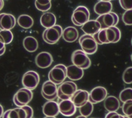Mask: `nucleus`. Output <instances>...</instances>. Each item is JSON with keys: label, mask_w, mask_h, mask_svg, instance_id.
<instances>
[{"label": "nucleus", "mask_w": 132, "mask_h": 118, "mask_svg": "<svg viewBox=\"0 0 132 118\" xmlns=\"http://www.w3.org/2000/svg\"><path fill=\"white\" fill-rule=\"evenodd\" d=\"M92 36L97 45H103L118 42L121 38V34L119 28L115 26L101 29Z\"/></svg>", "instance_id": "obj_1"}, {"label": "nucleus", "mask_w": 132, "mask_h": 118, "mask_svg": "<svg viewBox=\"0 0 132 118\" xmlns=\"http://www.w3.org/2000/svg\"><path fill=\"white\" fill-rule=\"evenodd\" d=\"M34 114L32 108L29 106L9 109L6 111L2 118H32Z\"/></svg>", "instance_id": "obj_2"}, {"label": "nucleus", "mask_w": 132, "mask_h": 118, "mask_svg": "<svg viewBox=\"0 0 132 118\" xmlns=\"http://www.w3.org/2000/svg\"><path fill=\"white\" fill-rule=\"evenodd\" d=\"M62 27L57 24L53 26L46 28L42 34V38L44 41L51 45L57 43L62 36Z\"/></svg>", "instance_id": "obj_3"}, {"label": "nucleus", "mask_w": 132, "mask_h": 118, "mask_svg": "<svg viewBox=\"0 0 132 118\" xmlns=\"http://www.w3.org/2000/svg\"><path fill=\"white\" fill-rule=\"evenodd\" d=\"M49 80L56 85L62 83L67 78V67L61 64L54 66L48 73Z\"/></svg>", "instance_id": "obj_4"}, {"label": "nucleus", "mask_w": 132, "mask_h": 118, "mask_svg": "<svg viewBox=\"0 0 132 118\" xmlns=\"http://www.w3.org/2000/svg\"><path fill=\"white\" fill-rule=\"evenodd\" d=\"M90 18V12L88 9L84 6L77 7L72 13L71 20L76 26H81L84 24Z\"/></svg>", "instance_id": "obj_5"}, {"label": "nucleus", "mask_w": 132, "mask_h": 118, "mask_svg": "<svg viewBox=\"0 0 132 118\" xmlns=\"http://www.w3.org/2000/svg\"><path fill=\"white\" fill-rule=\"evenodd\" d=\"M77 90V85L73 81L62 82L57 89V96L61 100L70 99Z\"/></svg>", "instance_id": "obj_6"}, {"label": "nucleus", "mask_w": 132, "mask_h": 118, "mask_svg": "<svg viewBox=\"0 0 132 118\" xmlns=\"http://www.w3.org/2000/svg\"><path fill=\"white\" fill-rule=\"evenodd\" d=\"M79 43L82 50L87 54H93L97 50V44L92 35L84 34L79 38Z\"/></svg>", "instance_id": "obj_7"}, {"label": "nucleus", "mask_w": 132, "mask_h": 118, "mask_svg": "<svg viewBox=\"0 0 132 118\" xmlns=\"http://www.w3.org/2000/svg\"><path fill=\"white\" fill-rule=\"evenodd\" d=\"M71 61L73 65L82 69H88L91 64L90 59L82 50L74 51L71 56Z\"/></svg>", "instance_id": "obj_8"}, {"label": "nucleus", "mask_w": 132, "mask_h": 118, "mask_svg": "<svg viewBox=\"0 0 132 118\" xmlns=\"http://www.w3.org/2000/svg\"><path fill=\"white\" fill-rule=\"evenodd\" d=\"M33 97V93L31 90L25 87L19 89L13 96V101L18 107H21L26 105L31 100Z\"/></svg>", "instance_id": "obj_9"}, {"label": "nucleus", "mask_w": 132, "mask_h": 118, "mask_svg": "<svg viewBox=\"0 0 132 118\" xmlns=\"http://www.w3.org/2000/svg\"><path fill=\"white\" fill-rule=\"evenodd\" d=\"M40 81L39 74L35 71L29 70L26 72L23 76L22 83L24 86L30 90L35 89Z\"/></svg>", "instance_id": "obj_10"}, {"label": "nucleus", "mask_w": 132, "mask_h": 118, "mask_svg": "<svg viewBox=\"0 0 132 118\" xmlns=\"http://www.w3.org/2000/svg\"><path fill=\"white\" fill-rule=\"evenodd\" d=\"M101 25V29L115 26L119 22V17L117 13L110 12L99 16L96 19Z\"/></svg>", "instance_id": "obj_11"}, {"label": "nucleus", "mask_w": 132, "mask_h": 118, "mask_svg": "<svg viewBox=\"0 0 132 118\" xmlns=\"http://www.w3.org/2000/svg\"><path fill=\"white\" fill-rule=\"evenodd\" d=\"M42 96L47 100H53L57 97V85L48 80L43 83L41 89Z\"/></svg>", "instance_id": "obj_12"}, {"label": "nucleus", "mask_w": 132, "mask_h": 118, "mask_svg": "<svg viewBox=\"0 0 132 118\" xmlns=\"http://www.w3.org/2000/svg\"><path fill=\"white\" fill-rule=\"evenodd\" d=\"M107 91L104 87L96 86L89 93V101L92 104L103 101L107 96Z\"/></svg>", "instance_id": "obj_13"}, {"label": "nucleus", "mask_w": 132, "mask_h": 118, "mask_svg": "<svg viewBox=\"0 0 132 118\" xmlns=\"http://www.w3.org/2000/svg\"><path fill=\"white\" fill-rule=\"evenodd\" d=\"M59 112L65 116L73 115L76 111V107L71 99L61 100L58 104Z\"/></svg>", "instance_id": "obj_14"}, {"label": "nucleus", "mask_w": 132, "mask_h": 118, "mask_svg": "<svg viewBox=\"0 0 132 118\" xmlns=\"http://www.w3.org/2000/svg\"><path fill=\"white\" fill-rule=\"evenodd\" d=\"M53 62V58L51 53L47 52H41L38 53L35 57L36 65L41 68H46L50 67Z\"/></svg>", "instance_id": "obj_15"}, {"label": "nucleus", "mask_w": 132, "mask_h": 118, "mask_svg": "<svg viewBox=\"0 0 132 118\" xmlns=\"http://www.w3.org/2000/svg\"><path fill=\"white\" fill-rule=\"evenodd\" d=\"M15 24L16 19L13 15L6 13L0 14L1 30H10L15 26Z\"/></svg>", "instance_id": "obj_16"}, {"label": "nucleus", "mask_w": 132, "mask_h": 118, "mask_svg": "<svg viewBox=\"0 0 132 118\" xmlns=\"http://www.w3.org/2000/svg\"><path fill=\"white\" fill-rule=\"evenodd\" d=\"M70 99L76 107L79 108L89 100V92L86 90H77Z\"/></svg>", "instance_id": "obj_17"}, {"label": "nucleus", "mask_w": 132, "mask_h": 118, "mask_svg": "<svg viewBox=\"0 0 132 118\" xmlns=\"http://www.w3.org/2000/svg\"><path fill=\"white\" fill-rule=\"evenodd\" d=\"M42 111L46 116H56L59 113L58 104L54 100H48L43 105Z\"/></svg>", "instance_id": "obj_18"}, {"label": "nucleus", "mask_w": 132, "mask_h": 118, "mask_svg": "<svg viewBox=\"0 0 132 118\" xmlns=\"http://www.w3.org/2000/svg\"><path fill=\"white\" fill-rule=\"evenodd\" d=\"M85 34L93 35L101 30V25L96 20H88L81 27Z\"/></svg>", "instance_id": "obj_19"}, {"label": "nucleus", "mask_w": 132, "mask_h": 118, "mask_svg": "<svg viewBox=\"0 0 132 118\" xmlns=\"http://www.w3.org/2000/svg\"><path fill=\"white\" fill-rule=\"evenodd\" d=\"M84 76L82 69L71 65L67 67V77L72 81H77L81 79Z\"/></svg>", "instance_id": "obj_20"}, {"label": "nucleus", "mask_w": 132, "mask_h": 118, "mask_svg": "<svg viewBox=\"0 0 132 118\" xmlns=\"http://www.w3.org/2000/svg\"><path fill=\"white\" fill-rule=\"evenodd\" d=\"M104 100V107L108 112H116L120 107V101L115 96H107Z\"/></svg>", "instance_id": "obj_21"}, {"label": "nucleus", "mask_w": 132, "mask_h": 118, "mask_svg": "<svg viewBox=\"0 0 132 118\" xmlns=\"http://www.w3.org/2000/svg\"><path fill=\"white\" fill-rule=\"evenodd\" d=\"M79 34L77 30L73 26H68L62 31V36L67 42H73L78 38Z\"/></svg>", "instance_id": "obj_22"}, {"label": "nucleus", "mask_w": 132, "mask_h": 118, "mask_svg": "<svg viewBox=\"0 0 132 118\" xmlns=\"http://www.w3.org/2000/svg\"><path fill=\"white\" fill-rule=\"evenodd\" d=\"M56 18L55 15L51 12L46 11L43 13L40 18V23L45 28H50L56 24Z\"/></svg>", "instance_id": "obj_23"}, {"label": "nucleus", "mask_w": 132, "mask_h": 118, "mask_svg": "<svg viewBox=\"0 0 132 118\" xmlns=\"http://www.w3.org/2000/svg\"><path fill=\"white\" fill-rule=\"evenodd\" d=\"M112 9V5L110 2L102 1L96 3L94 7V12L99 16L111 12Z\"/></svg>", "instance_id": "obj_24"}, {"label": "nucleus", "mask_w": 132, "mask_h": 118, "mask_svg": "<svg viewBox=\"0 0 132 118\" xmlns=\"http://www.w3.org/2000/svg\"><path fill=\"white\" fill-rule=\"evenodd\" d=\"M23 45L25 49L29 52H35L38 48L37 40L31 36H27L24 38Z\"/></svg>", "instance_id": "obj_25"}, {"label": "nucleus", "mask_w": 132, "mask_h": 118, "mask_svg": "<svg viewBox=\"0 0 132 118\" xmlns=\"http://www.w3.org/2000/svg\"><path fill=\"white\" fill-rule=\"evenodd\" d=\"M18 24L21 27L25 29L31 28L34 24V20L30 16L21 14L17 19Z\"/></svg>", "instance_id": "obj_26"}, {"label": "nucleus", "mask_w": 132, "mask_h": 118, "mask_svg": "<svg viewBox=\"0 0 132 118\" xmlns=\"http://www.w3.org/2000/svg\"><path fill=\"white\" fill-rule=\"evenodd\" d=\"M51 0H35L36 8L42 12H46L51 8Z\"/></svg>", "instance_id": "obj_27"}, {"label": "nucleus", "mask_w": 132, "mask_h": 118, "mask_svg": "<svg viewBox=\"0 0 132 118\" xmlns=\"http://www.w3.org/2000/svg\"><path fill=\"white\" fill-rule=\"evenodd\" d=\"M93 110V104L89 100L83 106L79 108V111L81 115L85 117L89 116L92 113Z\"/></svg>", "instance_id": "obj_28"}, {"label": "nucleus", "mask_w": 132, "mask_h": 118, "mask_svg": "<svg viewBox=\"0 0 132 118\" xmlns=\"http://www.w3.org/2000/svg\"><path fill=\"white\" fill-rule=\"evenodd\" d=\"M119 99L122 102L128 100H132V89L131 87H127L123 90L119 94Z\"/></svg>", "instance_id": "obj_29"}, {"label": "nucleus", "mask_w": 132, "mask_h": 118, "mask_svg": "<svg viewBox=\"0 0 132 118\" xmlns=\"http://www.w3.org/2000/svg\"><path fill=\"white\" fill-rule=\"evenodd\" d=\"M0 37L2 38L5 45L11 43L13 40V35L10 30H1Z\"/></svg>", "instance_id": "obj_30"}, {"label": "nucleus", "mask_w": 132, "mask_h": 118, "mask_svg": "<svg viewBox=\"0 0 132 118\" xmlns=\"http://www.w3.org/2000/svg\"><path fill=\"white\" fill-rule=\"evenodd\" d=\"M122 79L126 84L132 83V67L131 66L126 68L123 72Z\"/></svg>", "instance_id": "obj_31"}, {"label": "nucleus", "mask_w": 132, "mask_h": 118, "mask_svg": "<svg viewBox=\"0 0 132 118\" xmlns=\"http://www.w3.org/2000/svg\"><path fill=\"white\" fill-rule=\"evenodd\" d=\"M122 111L125 116L131 118L132 116V100H128L123 103Z\"/></svg>", "instance_id": "obj_32"}, {"label": "nucleus", "mask_w": 132, "mask_h": 118, "mask_svg": "<svg viewBox=\"0 0 132 118\" xmlns=\"http://www.w3.org/2000/svg\"><path fill=\"white\" fill-rule=\"evenodd\" d=\"M132 10H126L122 15V20L125 25H131L132 24Z\"/></svg>", "instance_id": "obj_33"}, {"label": "nucleus", "mask_w": 132, "mask_h": 118, "mask_svg": "<svg viewBox=\"0 0 132 118\" xmlns=\"http://www.w3.org/2000/svg\"><path fill=\"white\" fill-rule=\"evenodd\" d=\"M119 3L121 7L125 10L132 8V0H119Z\"/></svg>", "instance_id": "obj_34"}, {"label": "nucleus", "mask_w": 132, "mask_h": 118, "mask_svg": "<svg viewBox=\"0 0 132 118\" xmlns=\"http://www.w3.org/2000/svg\"><path fill=\"white\" fill-rule=\"evenodd\" d=\"M105 118H125V117L116 112H109L106 115Z\"/></svg>", "instance_id": "obj_35"}, {"label": "nucleus", "mask_w": 132, "mask_h": 118, "mask_svg": "<svg viewBox=\"0 0 132 118\" xmlns=\"http://www.w3.org/2000/svg\"><path fill=\"white\" fill-rule=\"evenodd\" d=\"M6 47L2 38L0 37V56L3 55L5 52Z\"/></svg>", "instance_id": "obj_36"}, {"label": "nucleus", "mask_w": 132, "mask_h": 118, "mask_svg": "<svg viewBox=\"0 0 132 118\" xmlns=\"http://www.w3.org/2000/svg\"><path fill=\"white\" fill-rule=\"evenodd\" d=\"M4 113V109L3 106L0 104V118H1Z\"/></svg>", "instance_id": "obj_37"}, {"label": "nucleus", "mask_w": 132, "mask_h": 118, "mask_svg": "<svg viewBox=\"0 0 132 118\" xmlns=\"http://www.w3.org/2000/svg\"><path fill=\"white\" fill-rule=\"evenodd\" d=\"M4 7V1L3 0H0V11Z\"/></svg>", "instance_id": "obj_38"}, {"label": "nucleus", "mask_w": 132, "mask_h": 118, "mask_svg": "<svg viewBox=\"0 0 132 118\" xmlns=\"http://www.w3.org/2000/svg\"><path fill=\"white\" fill-rule=\"evenodd\" d=\"M76 118H87V117H85V116H84L82 115H79L78 116H77Z\"/></svg>", "instance_id": "obj_39"}, {"label": "nucleus", "mask_w": 132, "mask_h": 118, "mask_svg": "<svg viewBox=\"0 0 132 118\" xmlns=\"http://www.w3.org/2000/svg\"><path fill=\"white\" fill-rule=\"evenodd\" d=\"M43 118H56L55 116H45V117H43Z\"/></svg>", "instance_id": "obj_40"}, {"label": "nucleus", "mask_w": 132, "mask_h": 118, "mask_svg": "<svg viewBox=\"0 0 132 118\" xmlns=\"http://www.w3.org/2000/svg\"><path fill=\"white\" fill-rule=\"evenodd\" d=\"M100 1H105V2H110L112 0H100Z\"/></svg>", "instance_id": "obj_41"}, {"label": "nucleus", "mask_w": 132, "mask_h": 118, "mask_svg": "<svg viewBox=\"0 0 132 118\" xmlns=\"http://www.w3.org/2000/svg\"><path fill=\"white\" fill-rule=\"evenodd\" d=\"M124 117H125V118H130V117H128V116H124Z\"/></svg>", "instance_id": "obj_42"}, {"label": "nucleus", "mask_w": 132, "mask_h": 118, "mask_svg": "<svg viewBox=\"0 0 132 118\" xmlns=\"http://www.w3.org/2000/svg\"></svg>", "instance_id": "obj_43"}]
</instances>
